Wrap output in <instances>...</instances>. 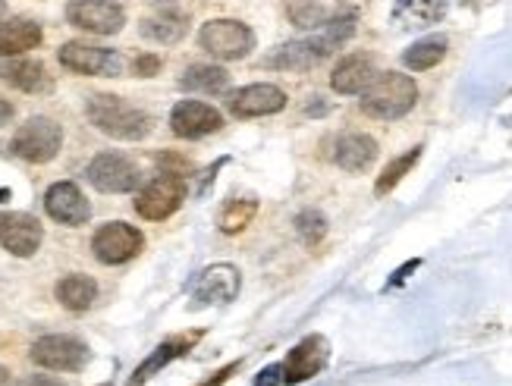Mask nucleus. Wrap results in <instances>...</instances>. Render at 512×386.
I'll use <instances>...</instances> for the list:
<instances>
[{"label": "nucleus", "instance_id": "obj_1", "mask_svg": "<svg viewBox=\"0 0 512 386\" xmlns=\"http://www.w3.org/2000/svg\"><path fill=\"white\" fill-rule=\"evenodd\" d=\"M85 113L98 132L110 135V139H120V142H142L151 132L148 113L126 104L117 95H95L92 101H88Z\"/></svg>", "mask_w": 512, "mask_h": 386}, {"label": "nucleus", "instance_id": "obj_2", "mask_svg": "<svg viewBox=\"0 0 512 386\" xmlns=\"http://www.w3.org/2000/svg\"><path fill=\"white\" fill-rule=\"evenodd\" d=\"M418 85L412 76L403 73H377V79L365 88L362 110L377 120H399L415 107Z\"/></svg>", "mask_w": 512, "mask_h": 386}, {"label": "nucleus", "instance_id": "obj_3", "mask_svg": "<svg viewBox=\"0 0 512 386\" xmlns=\"http://www.w3.org/2000/svg\"><path fill=\"white\" fill-rule=\"evenodd\" d=\"M198 44L217 60H242L255 51V32L239 19H211L198 32Z\"/></svg>", "mask_w": 512, "mask_h": 386}, {"label": "nucleus", "instance_id": "obj_4", "mask_svg": "<svg viewBox=\"0 0 512 386\" xmlns=\"http://www.w3.org/2000/svg\"><path fill=\"white\" fill-rule=\"evenodd\" d=\"M63 145V129L51 117H32L13 135V154L29 164H51Z\"/></svg>", "mask_w": 512, "mask_h": 386}, {"label": "nucleus", "instance_id": "obj_5", "mask_svg": "<svg viewBox=\"0 0 512 386\" xmlns=\"http://www.w3.org/2000/svg\"><path fill=\"white\" fill-rule=\"evenodd\" d=\"M186 201V179L180 173H161L139 192L136 211L145 220H167Z\"/></svg>", "mask_w": 512, "mask_h": 386}, {"label": "nucleus", "instance_id": "obj_6", "mask_svg": "<svg viewBox=\"0 0 512 386\" xmlns=\"http://www.w3.org/2000/svg\"><path fill=\"white\" fill-rule=\"evenodd\" d=\"M66 22L92 35H117L126 26V10L117 0H70Z\"/></svg>", "mask_w": 512, "mask_h": 386}, {"label": "nucleus", "instance_id": "obj_7", "mask_svg": "<svg viewBox=\"0 0 512 386\" xmlns=\"http://www.w3.org/2000/svg\"><path fill=\"white\" fill-rule=\"evenodd\" d=\"M32 361L38 368H48V371L76 374L88 365V346L76 336L51 333V336H41L32 346Z\"/></svg>", "mask_w": 512, "mask_h": 386}, {"label": "nucleus", "instance_id": "obj_8", "mask_svg": "<svg viewBox=\"0 0 512 386\" xmlns=\"http://www.w3.org/2000/svg\"><path fill=\"white\" fill-rule=\"evenodd\" d=\"M85 176L88 183H92L98 192H107V195H123V192H132L139 183V167L129 161L123 154H114V151H104L98 154L92 164L85 167Z\"/></svg>", "mask_w": 512, "mask_h": 386}, {"label": "nucleus", "instance_id": "obj_9", "mask_svg": "<svg viewBox=\"0 0 512 386\" xmlns=\"http://www.w3.org/2000/svg\"><path fill=\"white\" fill-rule=\"evenodd\" d=\"M60 66L79 76H120L123 73V57L117 51L95 48L85 41H66L57 51Z\"/></svg>", "mask_w": 512, "mask_h": 386}, {"label": "nucleus", "instance_id": "obj_10", "mask_svg": "<svg viewBox=\"0 0 512 386\" xmlns=\"http://www.w3.org/2000/svg\"><path fill=\"white\" fill-rule=\"evenodd\" d=\"M142 233L136 230V226H129L123 220H114V223H104L101 230L95 233L92 239V252L101 264H126L132 261L139 252H142Z\"/></svg>", "mask_w": 512, "mask_h": 386}, {"label": "nucleus", "instance_id": "obj_11", "mask_svg": "<svg viewBox=\"0 0 512 386\" xmlns=\"http://www.w3.org/2000/svg\"><path fill=\"white\" fill-rule=\"evenodd\" d=\"M227 107L233 117L239 120H255V117H271V113H280L286 107V92L271 82H255L233 92L227 98Z\"/></svg>", "mask_w": 512, "mask_h": 386}, {"label": "nucleus", "instance_id": "obj_12", "mask_svg": "<svg viewBox=\"0 0 512 386\" xmlns=\"http://www.w3.org/2000/svg\"><path fill=\"white\" fill-rule=\"evenodd\" d=\"M327 358H330L327 339L318 336V333L305 336L299 346H293V352H289L286 361H283V380H286V386H296V383H305L311 377H318L324 371V365H327Z\"/></svg>", "mask_w": 512, "mask_h": 386}, {"label": "nucleus", "instance_id": "obj_13", "mask_svg": "<svg viewBox=\"0 0 512 386\" xmlns=\"http://www.w3.org/2000/svg\"><path fill=\"white\" fill-rule=\"evenodd\" d=\"M239 270L233 264H214L192 286V308H208V305H227L239 295Z\"/></svg>", "mask_w": 512, "mask_h": 386}, {"label": "nucleus", "instance_id": "obj_14", "mask_svg": "<svg viewBox=\"0 0 512 386\" xmlns=\"http://www.w3.org/2000/svg\"><path fill=\"white\" fill-rule=\"evenodd\" d=\"M44 230L32 214L22 211H4L0 214V245L16 258H32L41 248Z\"/></svg>", "mask_w": 512, "mask_h": 386}, {"label": "nucleus", "instance_id": "obj_15", "mask_svg": "<svg viewBox=\"0 0 512 386\" xmlns=\"http://www.w3.org/2000/svg\"><path fill=\"white\" fill-rule=\"evenodd\" d=\"M220 126H224L220 110L205 101H180L170 110V129L180 139H205Z\"/></svg>", "mask_w": 512, "mask_h": 386}, {"label": "nucleus", "instance_id": "obj_16", "mask_svg": "<svg viewBox=\"0 0 512 386\" xmlns=\"http://www.w3.org/2000/svg\"><path fill=\"white\" fill-rule=\"evenodd\" d=\"M44 211L63 226H82L92 217V204L85 201L76 183H54L44 192Z\"/></svg>", "mask_w": 512, "mask_h": 386}, {"label": "nucleus", "instance_id": "obj_17", "mask_svg": "<svg viewBox=\"0 0 512 386\" xmlns=\"http://www.w3.org/2000/svg\"><path fill=\"white\" fill-rule=\"evenodd\" d=\"M202 336H205L202 330H192V333H176V336L164 339V343H161L158 349H154L136 371H132V377H129L126 386H145L154 374L164 371V368L170 365V361H176V358H183L186 352H192L195 343H198Z\"/></svg>", "mask_w": 512, "mask_h": 386}, {"label": "nucleus", "instance_id": "obj_18", "mask_svg": "<svg viewBox=\"0 0 512 386\" xmlns=\"http://www.w3.org/2000/svg\"><path fill=\"white\" fill-rule=\"evenodd\" d=\"M324 60H327V54L321 51V44L315 41V35H311V38L280 44L271 57H264V66H267V70H283V73H308Z\"/></svg>", "mask_w": 512, "mask_h": 386}, {"label": "nucleus", "instance_id": "obj_19", "mask_svg": "<svg viewBox=\"0 0 512 386\" xmlns=\"http://www.w3.org/2000/svg\"><path fill=\"white\" fill-rule=\"evenodd\" d=\"M377 79L374 60L368 54H349L333 66L330 85L337 95H365V88Z\"/></svg>", "mask_w": 512, "mask_h": 386}, {"label": "nucleus", "instance_id": "obj_20", "mask_svg": "<svg viewBox=\"0 0 512 386\" xmlns=\"http://www.w3.org/2000/svg\"><path fill=\"white\" fill-rule=\"evenodd\" d=\"M0 79L19 88V92H29V95H44L54 88V79L48 76V70H44V63L26 60V57H10L0 63Z\"/></svg>", "mask_w": 512, "mask_h": 386}, {"label": "nucleus", "instance_id": "obj_21", "mask_svg": "<svg viewBox=\"0 0 512 386\" xmlns=\"http://www.w3.org/2000/svg\"><path fill=\"white\" fill-rule=\"evenodd\" d=\"M377 157V142L365 132H343L333 148V161L346 173H365Z\"/></svg>", "mask_w": 512, "mask_h": 386}, {"label": "nucleus", "instance_id": "obj_22", "mask_svg": "<svg viewBox=\"0 0 512 386\" xmlns=\"http://www.w3.org/2000/svg\"><path fill=\"white\" fill-rule=\"evenodd\" d=\"M447 0H396L393 22L399 29H428L447 16Z\"/></svg>", "mask_w": 512, "mask_h": 386}, {"label": "nucleus", "instance_id": "obj_23", "mask_svg": "<svg viewBox=\"0 0 512 386\" xmlns=\"http://www.w3.org/2000/svg\"><path fill=\"white\" fill-rule=\"evenodd\" d=\"M41 26L32 19H10L0 22V57H19L41 44Z\"/></svg>", "mask_w": 512, "mask_h": 386}, {"label": "nucleus", "instance_id": "obj_24", "mask_svg": "<svg viewBox=\"0 0 512 386\" xmlns=\"http://www.w3.org/2000/svg\"><path fill=\"white\" fill-rule=\"evenodd\" d=\"M57 302L63 308H70V311H88L95 305L98 299V283L92 277H85V274H70V277H63L57 283Z\"/></svg>", "mask_w": 512, "mask_h": 386}, {"label": "nucleus", "instance_id": "obj_25", "mask_svg": "<svg viewBox=\"0 0 512 386\" xmlns=\"http://www.w3.org/2000/svg\"><path fill=\"white\" fill-rule=\"evenodd\" d=\"M142 32L158 44H176L186 35V16L167 4L164 10H158L151 19L142 22Z\"/></svg>", "mask_w": 512, "mask_h": 386}, {"label": "nucleus", "instance_id": "obj_26", "mask_svg": "<svg viewBox=\"0 0 512 386\" xmlns=\"http://www.w3.org/2000/svg\"><path fill=\"white\" fill-rule=\"evenodd\" d=\"M180 88L186 92H205V95H220L230 88V73L224 66H208V63H198V66H189L180 79Z\"/></svg>", "mask_w": 512, "mask_h": 386}, {"label": "nucleus", "instance_id": "obj_27", "mask_svg": "<svg viewBox=\"0 0 512 386\" xmlns=\"http://www.w3.org/2000/svg\"><path fill=\"white\" fill-rule=\"evenodd\" d=\"M447 57V38L443 35H431V38H421L415 41L412 48H406L403 54V63L415 73H425V70H434V66Z\"/></svg>", "mask_w": 512, "mask_h": 386}, {"label": "nucleus", "instance_id": "obj_28", "mask_svg": "<svg viewBox=\"0 0 512 386\" xmlns=\"http://www.w3.org/2000/svg\"><path fill=\"white\" fill-rule=\"evenodd\" d=\"M421 145H415V148H409L406 154H399V157H393V161L384 167V173L377 176V186H374V195L377 198H384V195H390L399 183H403V176H409V170L418 164V157H421Z\"/></svg>", "mask_w": 512, "mask_h": 386}, {"label": "nucleus", "instance_id": "obj_29", "mask_svg": "<svg viewBox=\"0 0 512 386\" xmlns=\"http://www.w3.org/2000/svg\"><path fill=\"white\" fill-rule=\"evenodd\" d=\"M255 214H258L255 198H230L224 204V211H220V233H227V236L242 233L255 220Z\"/></svg>", "mask_w": 512, "mask_h": 386}, {"label": "nucleus", "instance_id": "obj_30", "mask_svg": "<svg viewBox=\"0 0 512 386\" xmlns=\"http://www.w3.org/2000/svg\"><path fill=\"white\" fill-rule=\"evenodd\" d=\"M296 233L308 248H318V242L327 236V217L315 208H308L296 217Z\"/></svg>", "mask_w": 512, "mask_h": 386}, {"label": "nucleus", "instance_id": "obj_31", "mask_svg": "<svg viewBox=\"0 0 512 386\" xmlns=\"http://www.w3.org/2000/svg\"><path fill=\"white\" fill-rule=\"evenodd\" d=\"M289 19H293V26H299L305 32L308 29L318 32L330 16H327V10L321 4H315V0H296V4L289 7Z\"/></svg>", "mask_w": 512, "mask_h": 386}, {"label": "nucleus", "instance_id": "obj_32", "mask_svg": "<svg viewBox=\"0 0 512 386\" xmlns=\"http://www.w3.org/2000/svg\"><path fill=\"white\" fill-rule=\"evenodd\" d=\"M136 76H142V79H151V76H158V70H161V57L158 54H142V57H136Z\"/></svg>", "mask_w": 512, "mask_h": 386}, {"label": "nucleus", "instance_id": "obj_33", "mask_svg": "<svg viewBox=\"0 0 512 386\" xmlns=\"http://www.w3.org/2000/svg\"><path fill=\"white\" fill-rule=\"evenodd\" d=\"M283 365H267L264 371H258V377L252 380V386H283Z\"/></svg>", "mask_w": 512, "mask_h": 386}, {"label": "nucleus", "instance_id": "obj_34", "mask_svg": "<svg viewBox=\"0 0 512 386\" xmlns=\"http://www.w3.org/2000/svg\"><path fill=\"white\" fill-rule=\"evenodd\" d=\"M239 371H242V361H230L227 368H220L217 374H211V377H208L205 383H198V386H224V383H227V380H230L233 374H239Z\"/></svg>", "mask_w": 512, "mask_h": 386}, {"label": "nucleus", "instance_id": "obj_35", "mask_svg": "<svg viewBox=\"0 0 512 386\" xmlns=\"http://www.w3.org/2000/svg\"><path fill=\"white\" fill-rule=\"evenodd\" d=\"M418 264H421V261H409L406 267H399L396 274H393V280H390V286H399V283H403V280H406V277L412 274V270H415Z\"/></svg>", "mask_w": 512, "mask_h": 386}, {"label": "nucleus", "instance_id": "obj_36", "mask_svg": "<svg viewBox=\"0 0 512 386\" xmlns=\"http://www.w3.org/2000/svg\"><path fill=\"white\" fill-rule=\"evenodd\" d=\"M13 120V104L10 101H4V98H0V129H4L7 123Z\"/></svg>", "mask_w": 512, "mask_h": 386}, {"label": "nucleus", "instance_id": "obj_37", "mask_svg": "<svg viewBox=\"0 0 512 386\" xmlns=\"http://www.w3.org/2000/svg\"><path fill=\"white\" fill-rule=\"evenodd\" d=\"M26 386H63L60 380H54V377H29V383Z\"/></svg>", "mask_w": 512, "mask_h": 386}, {"label": "nucleus", "instance_id": "obj_38", "mask_svg": "<svg viewBox=\"0 0 512 386\" xmlns=\"http://www.w3.org/2000/svg\"><path fill=\"white\" fill-rule=\"evenodd\" d=\"M0 386H13V377L4 365H0Z\"/></svg>", "mask_w": 512, "mask_h": 386}, {"label": "nucleus", "instance_id": "obj_39", "mask_svg": "<svg viewBox=\"0 0 512 386\" xmlns=\"http://www.w3.org/2000/svg\"><path fill=\"white\" fill-rule=\"evenodd\" d=\"M7 16V4H4V0H0V19H4Z\"/></svg>", "mask_w": 512, "mask_h": 386}]
</instances>
